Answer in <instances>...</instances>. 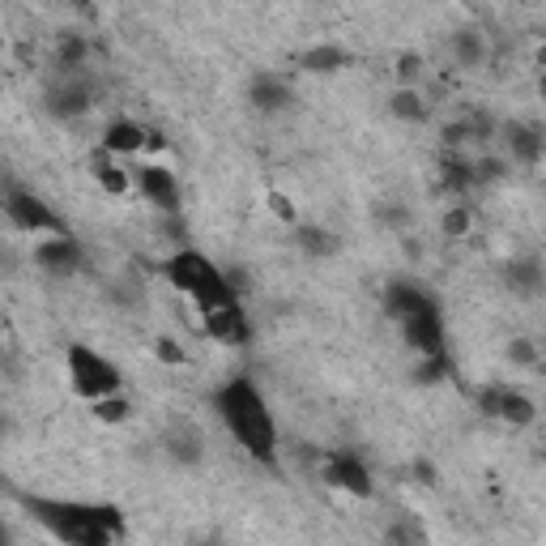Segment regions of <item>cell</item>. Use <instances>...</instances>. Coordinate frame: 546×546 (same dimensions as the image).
Returning <instances> with one entry per match:
<instances>
[{"instance_id": "cell-12", "label": "cell", "mask_w": 546, "mask_h": 546, "mask_svg": "<svg viewBox=\"0 0 546 546\" xmlns=\"http://www.w3.org/2000/svg\"><path fill=\"white\" fill-rule=\"evenodd\" d=\"M401 337H406V346H410L419 359L448 355V350H444V316H440V308H427V312H419V316L401 320Z\"/></svg>"}, {"instance_id": "cell-3", "label": "cell", "mask_w": 546, "mask_h": 546, "mask_svg": "<svg viewBox=\"0 0 546 546\" xmlns=\"http://www.w3.org/2000/svg\"><path fill=\"white\" fill-rule=\"evenodd\" d=\"M167 282L192 303V308H197V316H210V312H218V308H231V303H239L235 282H231L227 273H222L205 252H197V248L171 252Z\"/></svg>"}, {"instance_id": "cell-32", "label": "cell", "mask_w": 546, "mask_h": 546, "mask_svg": "<svg viewBox=\"0 0 546 546\" xmlns=\"http://www.w3.org/2000/svg\"><path fill=\"white\" fill-rule=\"evenodd\" d=\"M269 210L278 214L282 222H295V227H299V214H295V205H291V197H286V192H269Z\"/></svg>"}, {"instance_id": "cell-29", "label": "cell", "mask_w": 546, "mask_h": 546, "mask_svg": "<svg viewBox=\"0 0 546 546\" xmlns=\"http://www.w3.org/2000/svg\"><path fill=\"white\" fill-rule=\"evenodd\" d=\"M419 82H423V56L419 52L397 56V86L401 90H419Z\"/></svg>"}, {"instance_id": "cell-38", "label": "cell", "mask_w": 546, "mask_h": 546, "mask_svg": "<svg viewBox=\"0 0 546 546\" xmlns=\"http://www.w3.org/2000/svg\"><path fill=\"white\" fill-rule=\"evenodd\" d=\"M52 546H56V542H52Z\"/></svg>"}, {"instance_id": "cell-37", "label": "cell", "mask_w": 546, "mask_h": 546, "mask_svg": "<svg viewBox=\"0 0 546 546\" xmlns=\"http://www.w3.org/2000/svg\"><path fill=\"white\" fill-rule=\"evenodd\" d=\"M197 546H218V542H197Z\"/></svg>"}, {"instance_id": "cell-27", "label": "cell", "mask_w": 546, "mask_h": 546, "mask_svg": "<svg viewBox=\"0 0 546 546\" xmlns=\"http://www.w3.org/2000/svg\"><path fill=\"white\" fill-rule=\"evenodd\" d=\"M167 453H171L175 461H184V465H197V461L205 457V448H201L197 431H184V436H171V440H167Z\"/></svg>"}, {"instance_id": "cell-30", "label": "cell", "mask_w": 546, "mask_h": 546, "mask_svg": "<svg viewBox=\"0 0 546 546\" xmlns=\"http://www.w3.org/2000/svg\"><path fill=\"white\" fill-rule=\"evenodd\" d=\"M508 359L517 363V367H538V363H542V350H538L534 342H529V337H512Z\"/></svg>"}, {"instance_id": "cell-23", "label": "cell", "mask_w": 546, "mask_h": 546, "mask_svg": "<svg viewBox=\"0 0 546 546\" xmlns=\"http://www.w3.org/2000/svg\"><path fill=\"white\" fill-rule=\"evenodd\" d=\"M90 56V43L82 35H60L56 39V69L60 73H82Z\"/></svg>"}, {"instance_id": "cell-18", "label": "cell", "mask_w": 546, "mask_h": 546, "mask_svg": "<svg viewBox=\"0 0 546 546\" xmlns=\"http://www.w3.org/2000/svg\"><path fill=\"white\" fill-rule=\"evenodd\" d=\"M504 278H508V286L517 295H538L546 286V265L538 261V256H517V261H508Z\"/></svg>"}, {"instance_id": "cell-6", "label": "cell", "mask_w": 546, "mask_h": 546, "mask_svg": "<svg viewBox=\"0 0 546 546\" xmlns=\"http://www.w3.org/2000/svg\"><path fill=\"white\" fill-rule=\"evenodd\" d=\"M133 184L141 192V201L154 205L158 214H180L184 210V188L175 180V171L163 167V163H137L133 167Z\"/></svg>"}, {"instance_id": "cell-15", "label": "cell", "mask_w": 546, "mask_h": 546, "mask_svg": "<svg viewBox=\"0 0 546 546\" xmlns=\"http://www.w3.org/2000/svg\"><path fill=\"white\" fill-rule=\"evenodd\" d=\"M150 128H141L137 120H111L103 128V150L116 158H141L150 150Z\"/></svg>"}, {"instance_id": "cell-31", "label": "cell", "mask_w": 546, "mask_h": 546, "mask_svg": "<svg viewBox=\"0 0 546 546\" xmlns=\"http://www.w3.org/2000/svg\"><path fill=\"white\" fill-rule=\"evenodd\" d=\"M154 355H158V363H167V367H184L188 363L184 346L175 342V337H154Z\"/></svg>"}, {"instance_id": "cell-13", "label": "cell", "mask_w": 546, "mask_h": 546, "mask_svg": "<svg viewBox=\"0 0 546 546\" xmlns=\"http://www.w3.org/2000/svg\"><path fill=\"white\" fill-rule=\"evenodd\" d=\"M248 103L261 111V116H278V111H286L295 103V90L282 73H256L252 86H248Z\"/></svg>"}, {"instance_id": "cell-5", "label": "cell", "mask_w": 546, "mask_h": 546, "mask_svg": "<svg viewBox=\"0 0 546 546\" xmlns=\"http://www.w3.org/2000/svg\"><path fill=\"white\" fill-rule=\"evenodd\" d=\"M5 214H9V222L18 231H26V235H35V239H52V235H69V227L60 222V214L47 205L39 192H30V188H18L13 184L9 192H5Z\"/></svg>"}, {"instance_id": "cell-28", "label": "cell", "mask_w": 546, "mask_h": 546, "mask_svg": "<svg viewBox=\"0 0 546 546\" xmlns=\"http://www.w3.org/2000/svg\"><path fill=\"white\" fill-rule=\"evenodd\" d=\"M448 376H453V359H448V355L419 359V367H414V380H419V384H440Z\"/></svg>"}, {"instance_id": "cell-25", "label": "cell", "mask_w": 546, "mask_h": 546, "mask_svg": "<svg viewBox=\"0 0 546 546\" xmlns=\"http://www.w3.org/2000/svg\"><path fill=\"white\" fill-rule=\"evenodd\" d=\"M474 231V210H470V205H448V210H444V218H440V235L444 239H465V235H470Z\"/></svg>"}, {"instance_id": "cell-2", "label": "cell", "mask_w": 546, "mask_h": 546, "mask_svg": "<svg viewBox=\"0 0 546 546\" xmlns=\"http://www.w3.org/2000/svg\"><path fill=\"white\" fill-rule=\"evenodd\" d=\"M214 410H218L222 427H227V436L256 465H273V457H278V423H273V410L265 406L261 389L248 376H235L222 384L214 393Z\"/></svg>"}, {"instance_id": "cell-9", "label": "cell", "mask_w": 546, "mask_h": 546, "mask_svg": "<svg viewBox=\"0 0 546 546\" xmlns=\"http://www.w3.org/2000/svg\"><path fill=\"white\" fill-rule=\"evenodd\" d=\"M35 265H39L43 273H52V278H73V273L86 265L82 239H73V235L39 239V244H35Z\"/></svg>"}, {"instance_id": "cell-17", "label": "cell", "mask_w": 546, "mask_h": 546, "mask_svg": "<svg viewBox=\"0 0 546 546\" xmlns=\"http://www.w3.org/2000/svg\"><path fill=\"white\" fill-rule=\"evenodd\" d=\"M534 419H538V406L529 401V393L500 384V410H495V423H508V427H534Z\"/></svg>"}, {"instance_id": "cell-19", "label": "cell", "mask_w": 546, "mask_h": 546, "mask_svg": "<svg viewBox=\"0 0 546 546\" xmlns=\"http://www.w3.org/2000/svg\"><path fill=\"white\" fill-rule=\"evenodd\" d=\"M299 64H303V73L325 77V73H342L350 64V52L346 47H337V43H320V47H308V52L299 56Z\"/></svg>"}, {"instance_id": "cell-24", "label": "cell", "mask_w": 546, "mask_h": 546, "mask_svg": "<svg viewBox=\"0 0 546 546\" xmlns=\"http://www.w3.org/2000/svg\"><path fill=\"white\" fill-rule=\"evenodd\" d=\"M90 414H94L99 423H107V427H120V423H128V414H133V401H128L124 393H111V397H103V401H94Z\"/></svg>"}, {"instance_id": "cell-1", "label": "cell", "mask_w": 546, "mask_h": 546, "mask_svg": "<svg viewBox=\"0 0 546 546\" xmlns=\"http://www.w3.org/2000/svg\"><path fill=\"white\" fill-rule=\"evenodd\" d=\"M22 504L56 546H116L128 529L116 504L56 500V495H26Z\"/></svg>"}, {"instance_id": "cell-14", "label": "cell", "mask_w": 546, "mask_h": 546, "mask_svg": "<svg viewBox=\"0 0 546 546\" xmlns=\"http://www.w3.org/2000/svg\"><path fill=\"white\" fill-rule=\"evenodd\" d=\"M90 175H94V184H99L107 197H128L137 184H133V167L124 163V158L116 154H107L103 146L90 154Z\"/></svg>"}, {"instance_id": "cell-11", "label": "cell", "mask_w": 546, "mask_h": 546, "mask_svg": "<svg viewBox=\"0 0 546 546\" xmlns=\"http://www.w3.org/2000/svg\"><path fill=\"white\" fill-rule=\"evenodd\" d=\"M500 137H504V154L512 158V163H521V167H538L542 163V154H546V128L542 124L508 120L500 128Z\"/></svg>"}, {"instance_id": "cell-34", "label": "cell", "mask_w": 546, "mask_h": 546, "mask_svg": "<svg viewBox=\"0 0 546 546\" xmlns=\"http://www.w3.org/2000/svg\"><path fill=\"white\" fill-rule=\"evenodd\" d=\"M538 69L546 73V47H542V52H538Z\"/></svg>"}, {"instance_id": "cell-10", "label": "cell", "mask_w": 546, "mask_h": 546, "mask_svg": "<svg viewBox=\"0 0 546 546\" xmlns=\"http://www.w3.org/2000/svg\"><path fill=\"white\" fill-rule=\"evenodd\" d=\"M380 308L389 320H410V316H419L427 308H436V295L427 291V286H419L414 278H393L389 286H384V295H380Z\"/></svg>"}, {"instance_id": "cell-21", "label": "cell", "mask_w": 546, "mask_h": 546, "mask_svg": "<svg viewBox=\"0 0 546 546\" xmlns=\"http://www.w3.org/2000/svg\"><path fill=\"white\" fill-rule=\"evenodd\" d=\"M453 60L461 64V69H478V64L487 60V35L478 26H465V30H457L453 35Z\"/></svg>"}, {"instance_id": "cell-33", "label": "cell", "mask_w": 546, "mask_h": 546, "mask_svg": "<svg viewBox=\"0 0 546 546\" xmlns=\"http://www.w3.org/2000/svg\"><path fill=\"white\" fill-rule=\"evenodd\" d=\"M414 474H419V483H423V487L436 483V465H431V461H414Z\"/></svg>"}, {"instance_id": "cell-16", "label": "cell", "mask_w": 546, "mask_h": 546, "mask_svg": "<svg viewBox=\"0 0 546 546\" xmlns=\"http://www.w3.org/2000/svg\"><path fill=\"white\" fill-rule=\"evenodd\" d=\"M201 329L214 337V342H227V346H244L248 337H252V325H248V312H244V303H231V308H218L210 316H201Z\"/></svg>"}, {"instance_id": "cell-7", "label": "cell", "mask_w": 546, "mask_h": 546, "mask_svg": "<svg viewBox=\"0 0 546 546\" xmlns=\"http://www.w3.org/2000/svg\"><path fill=\"white\" fill-rule=\"evenodd\" d=\"M320 478H325L333 491L355 495V500H372L376 495V483H372V474H367V465L359 457H350V453H333L325 461V470H320Z\"/></svg>"}, {"instance_id": "cell-26", "label": "cell", "mask_w": 546, "mask_h": 546, "mask_svg": "<svg viewBox=\"0 0 546 546\" xmlns=\"http://www.w3.org/2000/svg\"><path fill=\"white\" fill-rule=\"evenodd\" d=\"M299 248L308 256H333L337 252V239L325 227H312V222H299Z\"/></svg>"}, {"instance_id": "cell-22", "label": "cell", "mask_w": 546, "mask_h": 546, "mask_svg": "<svg viewBox=\"0 0 546 546\" xmlns=\"http://www.w3.org/2000/svg\"><path fill=\"white\" fill-rule=\"evenodd\" d=\"M389 111L397 120H406V124H423L427 116H431V103L423 99V90H393L389 94Z\"/></svg>"}, {"instance_id": "cell-36", "label": "cell", "mask_w": 546, "mask_h": 546, "mask_svg": "<svg viewBox=\"0 0 546 546\" xmlns=\"http://www.w3.org/2000/svg\"><path fill=\"white\" fill-rule=\"evenodd\" d=\"M538 457H542V461H546V440H542V448H538Z\"/></svg>"}, {"instance_id": "cell-8", "label": "cell", "mask_w": 546, "mask_h": 546, "mask_svg": "<svg viewBox=\"0 0 546 546\" xmlns=\"http://www.w3.org/2000/svg\"><path fill=\"white\" fill-rule=\"evenodd\" d=\"M94 107V90L82 73H60V82L47 90V111L56 120H82Z\"/></svg>"}, {"instance_id": "cell-20", "label": "cell", "mask_w": 546, "mask_h": 546, "mask_svg": "<svg viewBox=\"0 0 546 546\" xmlns=\"http://www.w3.org/2000/svg\"><path fill=\"white\" fill-rule=\"evenodd\" d=\"M440 184L444 192H453V197H465L470 188H478V175H474V163L461 154H444L440 163Z\"/></svg>"}, {"instance_id": "cell-4", "label": "cell", "mask_w": 546, "mask_h": 546, "mask_svg": "<svg viewBox=\"0 0 546 546\" xmlns=\"http://www.w3.org/2000/svg\"><path fill=\"white\" fill-rule=\"evenodd\" d=\"M64 367H69L73 393L86 397L90 406H94V401H103V397H111V393H124L120 367L111 363L107 355H99V350H90L86 342H73L69 350H64Z\"/></svg>"}, {"instance_id": "cell-35", "label": "cell", "mask_w": 546, "mask_h": 546, "mask_svg": "<svg viewBox=\"0 0 546 546\" xmlns=\"http://www.w3.org/2000/svg\"><path fill=\"white\" fill-rule=\"evenodd\" d=\"M538 94H542V99H546V73L538 77Z\"/></svg>"}]
</instances>
